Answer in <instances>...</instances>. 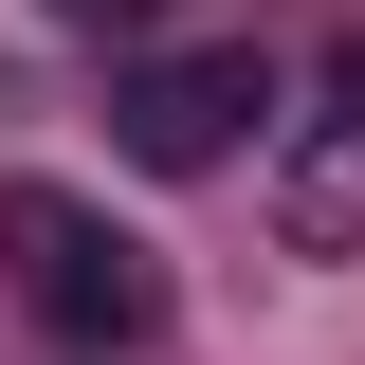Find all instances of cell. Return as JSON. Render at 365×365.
Instances as JSON below:
<instances>
[{"mask_svg":"<svg viewBox=\"0 0 365 365\" xmlns=\"http://www.w3.org/2000/svg\"><path fill=\"white\" fill-rule=\"evenodd\" d=\"M274 237L292 256H365V37L329 55V110L274 146Z\"/></svg>","mask_w":365,"mask_h":365,"instance_id":"3","label":"cell"},{"mask_svg":"<svg viewBox=\"0 0 365 365\" xmlns=\"http://www.w3.org/2000/svg\"><path fill=\"white\" fill-rule=\"evenodd\" d=\"M0 274H19V311L55 347H146L165 329V256L110 201H73V182H0Z\"/></svg>","mask_w":365,"mask_h":365,"instance_id":"1","label":"cell"},{"mask_svg":"<svg viewBox=\"0 0 365 365\" xmlns=\"http://www.w3.org/2000/svg\"><path fill=\"white\" fill-rule=\"evenodd\" d=\"M256 128H274V55L256 37H182V55H128V73H110V146H128L146 182L237 165Z\"/></svg>","mask_w":365,"mask_h":365,"instance_id":"2","label":"cell"},{"mask_svg":"<svg viewBox=\"0 0 365 365\" xmlns=\"http://www.w3.org/2000/svg\"><path fill=\"white\" fill-rule=\"evenodd\" d=\"M37 19H73V37H128V19H165V0H37Z\"/></svg>","mask_w":365,"mask_h":365,"instance_id":"4","label":"cell"}]
</instances>
